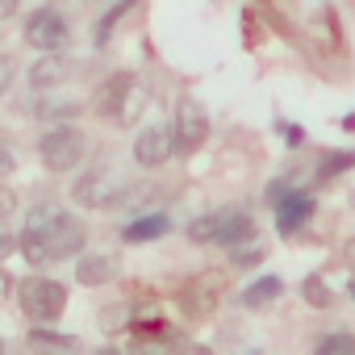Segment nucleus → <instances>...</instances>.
Returning a JSON list of instances; mask_svg holds the SVG:
<instances>
[{
  "mask_svg": "<svg viewBox=\"0 0 355 355\" xmlns=\"http://www.w3.org/2000/svg\"><path fill=\"white\" fill-rule=\"evenodd\" d=\"M134 5H138V0H117V5H113V9H109L105 17H101V26H96V34H92V42H96V46H105V42L113 38V30H117V21H121V17H125V13H130Z\"/></svg>",
  "mask_w": 355,
  "mask_h": 355,
  "instance_id": "obj_20",
  "label": "nucleus"
},
{
  "mask_svg": "<svg viewBox=\"0 0 355 355\" xmlns=\"http://www.w3.org/2000/svg\"><path fill=\"white\" fill-rule=\"evenodd\" d=\"M21 234H26V230H21ZM30 239H38V234H30ZM38 243H42V251H46V263H51V259H71V255H80V251H84L88 230H84L71 214H63V218H59V222L38 239Z\"/></svg>",
  "mask_w": 355,
  "mask_h": 355,
  "instance_id": "obj_6",
  "label": "nucleus"
},
{
  "mask_svg": "<svg viewBox=\"0 0 355 355\" xmlns=\"http://www.w3.org/2000/svg\"><path fill=\"white\" fill-rule=\"evenodd\" d=\"M259 259H263V247H259L255 239H247V243L230 247V263H234V268H255Z\"/></svg>",
  "mask_w": 355,
  "mask_h": 355,
  "instance_id": "obj_23",
  "label": "nucleus"
},
{
  "mask_svg": "<svg viewBox=\"0 0 355 355\" xmlns=\"http://www.w3.org/2000/svg\"><path fill=\"white\" fill-rule=\"evenodd\" d=\"M222 288H226L222 272H201V276H193V280L180 288V301H184V309H189L193 318H205V313H214V309H218Z\"/></svg>",
  "mask_w": 355,
  "mask_h": 355,
  "instance_id": "obj_8",
  "label": "nucleus"
},
{
  "mask_svg": "<svg viewBox=\"0 0 355 355\" xmlns=\"http://www.w3.org/2000/svg\"><path fill=\"white\" fill-rule=\"evenodd\" d=\"M142 105H146V92H142V80L134 71H113L96 92V109L113 125H130L142 113Z\"/></svg>",
  "mask_w": 355,
  "mask_h": 355,
  "instance_id": "obj_2",
  "label": "nucleus"
},
{
  "mask_svg": "<svg viewBox=\"0 0 355 355\" xmlns=\"http://www.w3.org/2000/svg\"><path fill=\"white\" fill-rule=\"evenodd\" d=\"M17 301L30 322H59V313L67 305V288L51 276H26L17 288Z\"/></svg>",
  "mask_w": 355,
  "mask_h": 355,
  "instance_id": "obj_4",
  "label": "nucleus"
},
{
  "mask_svg": "<svg viewBox=\"0 0 355 355\" xmlns=\"http://www.w3.org/2000/svg\"><path fill=\"white\" fill-rule=\"evenodd\" d=\"M17 251V239H13V230H5V226H0V259H9Z\"/></svg>",
  "mask_w": 355,
  "mask_h": 355,
  "instance_id": "obj_27",
  "label": "nucleus"
},
{
  "mask_svg": "<svg viewBox=\"0 0 355 355\" xmlns=\"http://www.w3.org/2000/svg\"><path fill=\"white\" fill-rule=\"evenodd\" d=\"M113 272H117V263H113V255H84L80 251V259H76V284L80 288H101L105 280H113Z\"/></svg>",
  "mask_w": 355,
  "mask_h": 355,
  "instance_id": "obj_14",
  "label": "nucleus"
},
{
  "mask_svg": "<svg viewBox=\"0 0 355 355\" xmlns=\"http://www.w3.org/2000/svg\"><path fill=\"white\" fill-rule=\"evenodd\" d=\"M63 80H67V59L59 51H42L30 67V88L34 92H55Z\"/></svg>",
  "mask_w": 355,
  "mask_h": 355,
  "instance_id": "obj_11",
  "label": "nucleus"
},
{
  "mask_svg": "<svg viewBox=\"0 0 355 355\" xmlns=\"http://www.w3.org/2000/svg\"><path fill=\"white\" fill-rule=\"evenodd\" d=\"M272 209H276V230H280V234H297V230L313 218V197H309L305 189H288Z\"/></svg>",
  "mask_w": 355,
  "mask_h": 355,
  "instance_id": "obj_10",
  "label": "nucleus"
},
{
  "mask_svg": "<svg viewBox=\"0 0 355 355\" xmlns=\"http://www.w3.org/2000/svg\"><path fill=\"white\" fill-rule=\"evenodd\" d=\"M34 113L42 117V121H76L80 113H84V105L80 101H55L51 92H38V101H34Z\"/></svg>",
  "mask_w": 355,
  "mask_h": 355,
  "instance_id": "obj_16",
  "label": "nucleus"
},
{
  "mask_svg": "<svg viewBox=\"0 0 355 355\" xmlns=\"http://www.w3.org/2000/svg\"><path fill=\"white\" fill-rule=\"evenodd\" d=\"M284 193H288V180H272V184H268V205H276Z\"/></svg>",
  "mask_w": 355,
  "mask_h": 355,
  "instance_id": "obj_28",
  "label": "nucleus"
},
{
  "mask_svg": "<svg viewBox=\"0 0 355 355\" xmlns=\"http://www.w3.org/2000/svg\"><path fill=\"white\" fill-rule=\"evenodd\" d=\"M222 218H226V209H218V214H205V218H197V222L189 226V239H193V243H214V234H218Z\"/></svg>",
  "mask_w": 355,
  "mask_h": 355,
  "instance_id": "obj_22",
  "label": "nucleus"
},
{
  "mask_svg": "<svg viewBox=\"0 0 355 355\" xmlns=\"http://www.w3.org/2000/svg\"><path fill=\"white\" fill-rule=\"evenodd\" d=\"M301 293H305V301H309V305H318V309H326V305L334 301V297L326 293V280H322V276H305Z\"/></svg>",
  "mask_w": 355,
  "mask_h": 355,
  "instance_id": "obj_24",
  "label": "nucleus"
},
{
  "mask_svg": "<svg viewBox=\"0 0 355 355\" xmlns=\"http://www.w3.org/2000/svg\"><path fill=\"white\" fill-rule=\"evenodd\" d=\"M167 159H171V130H167V125H146V130H138V138H134V163L146 167V171H155V167H163Z\"/></svg>",
  "mask_w": 355,
  "mask_h": 355,
  "instance_id": "obj_9",
  "label": "nucleus"
},
{
  "mask_svg": "<svg viewBox=\"0 0 355 355\" xmlns=\"http://www.w3.org/2000/svg\"><path fill=\"white\" fill-rule=\"evenodd\" d=\"M130 180L117 171V167H88V171H80L76 175V184H71V197H76V205H84V209H113V205H121L125 197H130Z\"/></svg>",
  "mask_w": 355,
  "mask_h": 355,
  "instance_id": "obj_1",
  "label": "nucleus"
},
{
  "mask_svg": "<svg viewBox=\"0 0 355 355\" xmlns=\"http://www.w3.org/2000/svg\"><path fill=\"white\" fill-rule=\"evenodd\" d=\"M247 239H255V222H251V214L247 209H226V218H222V226H218V234H214V243L218 247H239V243H247Z\"/></svg>",
  "mask_w": 355,
  "mask_h": 355,
  "instance_id": "obj_13",
  "label": "nucleus"
},
{
  "mask_svg": "<svg viewBox=\"0 0 355 355\" xmlns=\"http://www.w3.org/2000/svg\"><path fill=\"white\" fill-rule=\"evenodd\" d=\"M21 9V0H0V21H5V17H13Z\"/></svg>",
  "mask_w": 355,
  "mask_h": 355,
  "instance_id": "obj_29",
  "label": "nucleus"
},
{
  "mask_svg": "<svg viewBox=\"0 0 355 355\" xmlns=\"http://www.w3.org/2000/svg\"><path fill=\"white\" fill-rule=\"evenodd\" d=\"M26 338H30V347H51V351H76V347H80L76 334H59V330H51L46 322H38Z\"/></svg>",
  "mask_w": 355,
  "mask_h": 355,
  "instance_id": "obj_18",
  "label": "nucleus"
},
{
  "mask_svg": "<svg viewBox=\"0 0 355 355\" xmlns=\"http://www.w3.org/2000/svg\"><path fill=\"white\" fill-rule=\"evenodd\" d=\"M351 167H355V150H330L313 171V184H326V180H334V175H343Z\"/></svg>",
  "mask_w": 355,
  "mask_h": 355,
  "instance_id": "obj_19",
  "label": "nucleus"
},
{
  "mask_svg": "<svg viewBox=\"0 0 355 355\" xmlns=\"http://www.w3.org/2000/svg\"><path fill=\"white\" fill-rule=\"evenodd\" d=\"M318 355H355V334L347 330H330L318 338Z\"/></svg>",
  "mask_w": 355,
  "mask_h": 355,
  "instance_id": "obj_21",
  "label": "nucleus"
},
{
  "mask_svg": "<svg viewBox=\"0 0 355 355\" xmlns=\"http://www.w3.org/2000/svg\"><path fill=\"white\" fill-rule=\"evenodd\" d=\"M284 138H288V146H301V138H305V134H301V130H284Z\"/></svg>",
  "mask_w": 355,
  "mask_h": 355,
  "instance_id": "obj_30",
  "label": "nucleus"
},
{
  "mask_svg": "<svg viewBox=\"0 0 355 355\" xmlns=\"http://www.w3.org/2000/svg\"><path fill=\"white\" fill-rule=\"evenodd\" d=\"M205 138H209L205 109L193 96H180V101H175V113H171V150L175 155H193Z\"/></svg>",
  "mask_w": 355,
  "mask_h": 355,
  "instance_id": "obj_5",
  "label": "nucleus"
},
{
  "mask_svg": "<svg viewBox=\"0 0 355 355\" xmlns=\"http://www.w3.org/2000/svg\"><path fill=\"white\" fill-rule=\"evenodd\" d=\"M13 80H17V59L13 55H0V96L13 88Z\"/></svg>",
  "mask_w": 355,
  "mask_h": 355,
  "instance_id": "obj_25",
  "label": "nucleus"
},
{
  "mask_svg": "<svg viewBox=\"0 0 355 355\" xmlns=\"http://www.w3.org/2000/svg\"><path fill=\"white\" fill-rule=\"evenodd\" d=\"M0 222H5V218H0Z\"/></svg>",
  "mask_w": 355,
  "mask_h": 355,
  "instance_id": "obj_33",
  "label": "nucleus"
},
{
  "mask_svg": "<svg viewBox=\"0 0 355 355\" xmlns=\"http://www.w3.org/2000/svg\"><path fill=\"white\" fill-rule=\"evenodd\" d=\"M38 159L46 171H71L84 159V134L71 121H55L42 138H38Z\"/></svg>",
  "mask_w": 355,
  "mask_h": 355,
  "instance_id": "obj_3",
  "label": "nucleus"
},
{
  "mask_svg": "<svg viewBox=\"0 0 355 355\" xmlns=\"http://www.w3.org/2000/svg\"><path fill=\"white\" fill-rule=\"evenodd\" d=\"M63 214H67V209H63L59 201H38V205L26 214V234H38V239H42V234L63 218Z\"/></svg>",
  "mask_w": 355,
  "mask_h": 355,
  "instance_id": "obj_17",
  "label": "nucleus"
},
{
  "mask_svg": "<svg viewBox=\"0 0 355 355\" xmlns=\"http://www.w3.org/2000/svg\"><path fill=\"white\" fill-rule=\"evenodd\" d=\"M13 167H17V155H13V146L5 138H0V175H9Z\"/></svg>",
  "mask_w": 355,
  "mask_h": 355,
  "instance_id": "obj_26",
  "label": "nucleus"
},
{
  "mask_svg": "<svg viewBox=\"0 0 355 355\" xmlns=\"http://www.w3.org/2000/svg\"><path fill=\"white\" fill-rule=\"evenodd\" d=\"M167 230H171V218L159 214V209H150V214L130 218V222L121 226V239H125V243H155V239H163Z\"/></svg>",
  "mask_w": 355,
  "mask_h": 355,
  "instance_id": "obj_12",
  "label": "nucleus"
},
{
  "mask_svg": "<svg viewBox=\"0 0 355 355\" xmlns=\"http://www.w3.org/2000/svg\"><path fill=\"white\" fill-rule=\"evenodd\" d=\"M343 259H347V263H355V239H347V247H343Z\"/></svg>",
  "mask_w": 355,
  "mask_h": 355,
  "instance_id": "obj_31",
  "label": "nucleus"
},
{
  "mask_svg": "<svg viewBox=\"0 0 355 355\" xmlns=\"http://www.w3.org/2000/svg\"><path fill=\"white\" fill-rule=\"evenodd\" d=\"M21 34H26V42L34 51H63L67 46V21H63L59 9H34L26 17V30Z\"/></svg>",
  "mask_w": 355,
  "mask_h": 355,
  "instance_id": "obj_7",
  "label": "nucleus"
},
{
  "mask_svg": "<svg viewBox=\"0 0 355 355\" xmlns=\"http://www.w3.org/2000/svg\"><path fill=\"white\" fill-rule=\"evenodd\" d=\"M280 293H284V280H280V276H259V280H251V284L239 293V305H243V309H263V305H272Z\"/></svg>",
  "mask_w": 355,
  "mask_h": 355,
  "instance_id": "obj_15",
  "label": "nucleus"
},
{
  "mask_svg": "<svg viewBox=\"0 0 355 355\" xmlns=\"http://www.w3.org/2000/svg\"><path fill=\"white\" fill-rule=\"evenodd\" d=\"M351 297H355V280H351Z\"/></svg>",
  "mask_w": 355,
  "mask_h": 355,
  "instance_id": "obj_32",
  "label": "nucleus"
}]
</instances>
